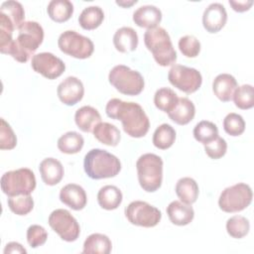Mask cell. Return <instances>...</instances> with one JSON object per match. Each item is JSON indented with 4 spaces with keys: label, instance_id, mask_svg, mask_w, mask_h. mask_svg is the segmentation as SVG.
Listing matches in <instances>:
<instances>
[{
    "label": "cell",
    "instance_id": "obj_1",
    "mask_svg": "<svg viewBox=\"0 0 254 254\" xmlns=\"http://www.w3.org/2000/svg\"><path fill=\"white\" fill-rule=\"evenodd\" d=\"M105 112L109 118L120 120L124 132L132 138L144 137L149 131V118L136 102L112 98L107 102Z\"/></svg>",
    "mask_w": 254,
    "mask_h": 254
},
{
    "label": "cell",
    "instance_id": "obj_2",
    "mask_svg": "<svg viewBox=\"0 0 254 254\" xmlns=\"http://www.w3.org/2000/svg\"><path fill=\"white\" fill-rule=\"evenodd\" d=\"M17 30V38L6 47L1 48L0 52L10 55L19 63H26L43 43L44 30L35 21H24Z\"/></svg>",
    "mask_w": 254,
    "mask_h": 254
},
{
    "label": "cell",
    "instance_id": "obj_3",
    "mask_svg": "<svg viewBox=\"0 0 254 254\" xmlns=\"http://www.w3.org/2000/svg\"><path fill=\"white\" fill-rule=\"evenodd\" d=\"M84 172L92 180L113 178L121 171V163L113 154L102 149H91L83 160Z\"/></svg>",
    "mask_w": 254,
    "mask_h": 254
},
{
    "label": "cell",
    "instance_id": "obj_4",
    "mask_svg": "<svg viewBox=\"0 0 254 254\" xmlns=\"http://www.w3.org/2000/svg\"><path fill=\"white\" fill-rule=\"evenodd\" d=\"M144 43L159 65H174L177 61V53L170 35L164 28L156 27L148 29L144 34Z\"/></svg>",
    "mask_w": 254,
    "mask_h": 254
},
{
    "label": "cell",
    "instance_id": "obj_5",
    "mask_svg": "<svg viewBox=\"0 0 254 254\" xmlns=\"http://www.w3.org/2000/svg\"><path fill=\"white\" fill-rule=\"evenodd\" d=\"M163 160L153 153H146L136 162L140 187L147 192H154L161 188L163 181Z\"/></svg>",
    "mask_w": 254,
    "mask_h": 254
},
{
    "label": "cell",
    "instance_id": "obj_6",
    "mask_svg": "<svg viewBox=\"0 0 254 254\" xmlns=\"http://www.w3.org/2000/svg\"><path fill=\"white\" fill-rule=\"evenodd\" d=\"M108 80L120 93L130 96L140 94L145 86L142 74L124 64H117L111 68Z\"/></svg>",
    "mask_w": 254,
    "mask_h": 254
},
{
    "label": "cell",
    "instance_id": "obj_7",
    "mask_svg": "<svg viewBox=\"0 0 254 254\" xmlns=\"http://www.w3.org/2000/svg\"><path fill=\"white\" fill-rule=\"evenodd\" d=\"M0 183L2 191L9 197L31 194L36 189L35 174L28 168H20L4 173Z\"/></svg>",
    "mask_w": 254,
    "mask_h": 254
},
{
    "label": "cell",
    "instance_id": "obj_8",
    "mask_svg": "<svg viewBox=\"0 0 254 254\" xmlns=\"http://www.w3.org/2000/svg\"><path fill=\"white\" fill-rule=\"evenodd\" d=\"M253 193L250 186L238 183L225 188L221 191L218 198V206L224 212H239L250 205Z\"/></svg>",
    "mask_w": 254,
    "mask_h": 254
},
{
    "label": "cell",
    "instance_id": "obj_9",
    "mask_svg": "<svg viewBox=\"0 0 254 254\" xmlns=\"http://www.w3.org/2000/svg\"><path fill=\"white\" fill-rule=\"evenodd\" d=\"M58 46L63 53L79 60L89 58L94 51L92 41L73 30L62 33L58 39Z\"/></svg>",
    "mask_w": 254,
    "mask_h": 254
},
{
    "label": "cell",
    "instance_id": "obj_10",
    "mask_svg": "<svg viewBox=\"0 0 254 254\" xmlns=\"http://www.w3.org/2000/svg\"><path fill=\"white\" fill-rule=\"evenodd\" d=\"M124 213L131 224L148 228L156 226L162 218V213L157 207L143 200L130 202L125 207Z\"/></svg>",
    "mask_w": 254,
    "mask_h": 254
},
{
    "label": "cell",
    "instance_id": "obj_11",
    "mask_svg": "<svg viewBox=\"0 0 254 254\" xmlns=\"http://www.w3.org/2000/svg\"><path fill=\"white\" fill-rule=\"evenodd\" d=\"M168 79L173 86L188 94L195 92L202 83L201 73L196 68L182 64L172 65Z\"/></svg>",
    "mask_w": 254,
    "mask_h": 254
},
{
    "label": "cell",
    "instance_id": "obj_12",
    "mask_svg": "<svg viewBox=\"0 0 254 254\" xmlns=\"http://www.w3.org/2000/svg\"><path fill=\"white\" fill-rule=\"evenodd\" d=\"M51 228L66 242L75 241L80 233V227L77 220L71 213L64 208H58L49 216L48 219Z\"/></svg>",
    "mask_w": 254,
    "mask_h": 254
},
{
    "label": "cell",
    "instance_id": "obj_13",
    "mask_svg": "<svg viewBox=\"0 0 254 254\" xmlns=\"http://www.w3.org/2000/svg\"><path fill=\"white\" fill-rule=\"evenodd\" d=\"M32 68L48 79H56L61 76L64 69V63L52 53L44 52L32 57Z\"/></svg>",
    "mask_w": 254,
    "mask_h": 254
},
{
    "label": "cell",
    "instance_id": "obj_14",
    "mask_svg": "<svg viewBox=\"0 0 254 254\" xmlns=\"http://www.w3.org/2000/svg\"><path fill=\"white\" fill-rule=\"evenodd\" d=\"M57 94L64 104L67 106L75 105L83 97V83L75 76H67L58 85Z\"/></svg>",
    "mask_w": 254,
    "mask_h": 254
},
{
    "label": "cell",
    "instance_id": "obj_15",
    "mask_svg": "<svg viewBox=\"0 0 254 254\" xmlns=\"http://www.w3.org/2000/svg\"><path fill=\"white\" fill-rule=\"evenodd\" d=\"M227 13L225 7L220 3L209 4L202 14L203 28L211 34L219 32L226 24Z\"/></svg>",
    "mask_w": 254,
    "mask_h": 254
},
{
    "label": "cell",
    "instance_id": "obj_16",
    "mask_svg": "<svg viewBox=\"0 0 254 254\" xmlns=\"http://www.w3.org/2000/svg\"><path fill=\"white\" fill-rule=\"evenodd\" d=\"M61 201L73 210H81L87 203L84 189L76 184H67L60 191Z\"/></svg>",
    "mask_w": 254,
    "mask_h": 254
},
{
    "label": "cell",
    "instance_id": "obj_17",
    "mask_svg": "<svg viewBox=\"0 0 254 254\" xmlns=\"http://www.w3.org/2000/svg\"><path fill=\"white\" fill-rule=\"evenodd\" d=\"M133 21L138 27L153 29L161 23L162 12L154 5H143L133 13Z\"/></svg>",
    "mask_w": 254,
    "mask_h": 254
},
{
    "label": "cell",
    "instance_id": "obj_18",
    "mask_svg": "<svg viewBox=\"0 0 254 254\" xmlns=\"http://www.w3.org/2000/svg\"><path fill=\"white\" fill-rule=\"evenodd\" d=\"M39 171L43 182L48 186L58 185L64 175L62 163L55 158L44 159L39 166Z\"/></svg>",
    "mask_w": 254,
    "mask_h": 254
},
{
    "label": "cell",
    "instance_id": "obj_19",
    "mask_svg": "<svg viewBox=\"0 0 254 254\" xmlns=\"http://www.w3.org/2000/svg\"><path fill=\"white\" fill-rule=\"evenodd\" d=\"M166 211L171 222L179 226L188 225L194 217V210L192 206L179 200L170 202Z\"/></svg>",
    "mask_w": 254,
    "mask_h": 254
},
{
    "label": "cell",
    "instance_id": "obj_20",
    "mask_svg": "<svg viewBox=\"0 0 254 254\" xmlns=\"http://www.w3.org/2000/svg\"><path fill=\"white\" fill-rule=\"evenodd\" d=\"M237 86V81L233 75L229 73H220L213 79L212 91L219 100L227 102L232 99Z\"/></svg>",
    "mask_w": 254,
    "mask_h": 254
},
{
    "label": "cell",
    "instance_id": "obj_21",
    "mask_svg": "<svg viewBox=\"0 0 254 254\" xmlns=\"http://www.w3.org/2000/svg\"><path fill=\"white\" fill-rule=\"evenodd\" d=\"M113 45L120 53L135 51L138 46L137 32L131 27L119 28L113 36Z\"/></svg>",
    "mask_w": 254,
    "mask_h": 254
},
{
    "label": "cell",
    "instance_id": "obj_22",
    "mask_svg": "<svg viewBox=\"0 0 254 254\" xmlns=\"http://www.w3.org/2000/svg\"><path fill=\"white\" fill-rule=\"evenodd\" d=\"M74 121L81 131L92 132L94 127L101 122V115L94 107L85 105L75 111Z\"/></svg>",
    "mask_w": 254,
    "mask_h": 254
},
{
    "label": "cell",
    "instance_id": "obj_23",
    "mask_svg": "<svg viewBox=\"0 0 254 254\" xmlns=\"http://www.w3.org/2000/svg\"><path fill=\"white\" fill-rule=\"evenodd\" d=\"M170 119L179 125H187L195 115V107L188 97H179L174 109L168 113Z\"/></svg>",
    "mask_w": 254,
    "mask_h": 254
},
{
    "label": "cell",
    "instance_id": "obj_24",
    "mask_svg": "<svg viewBox=\"0 0 254 254\" xmlns=\"http://www.w3.org/2000/svg\"><path fill=\"white\" fill-rule=\"evenodd\" d=\"M112 243L109 237L101 233H92L83 242L82 253L84 254H109Z\"/></svg>",
    "mask_w": 254,
    "mask_h": 254
},
{
    "label": "cell",
    "instance_id": "obj_25",
    "mask_svg": "<svg viewBox=\"0 0 254 254\" xmlns=\"http://www.w3.org/2000/svg\"><path fill=\"white\" fill-rule=\"evenodd\" d=\"M92 133L95 139H97L100 143L106 146L115 147L118 145L121 139L119 129L115 125L108 122L98 123L94 127Z\"/></svg>",
    "mask_w": 254,
    "mask_h": 254
},
{
    "label": "cell",
    "instance_id": "obj_26",
    "mask_svg": "<svg viewBox=\"0 0 254 254\" xmlns=\"http://www.w3.org/2000/svg\"><path fill=\"white\" fill-rule=\"evenodd\" d=\"M123 195L121 190L112 185L102 187L97 193V201L100 207L106 210L116 209L122 202Z\"/></svg>",
    "mask_w": 254,
    "mask_h": 254
},
{
    "label": "cell",
    "instance_id": "obj_27",
    "mask_svg": "<svg viewBox=\"0 0 254 254\" xmlns=\"http://www.w3.org/2000/svg\"><path fill=\"white\" fill-rule=\"evenodd\" d=\"M175 190L181 201L187 204H192L195 202L199 192L197 183L190 177L181 178L176 184Z\"/></svg>",
    "mask_w": 254,
    "mask_h": 254
},
{
    "label": "cell",
    "instance_id": "obj_28",
    "mask_svg": "<svg viewBox=\"0 0 254 254\" xmlns=\"http://www.w3.org/2000/svg\"><path fill=\"white\" fill-rule=\"evenodd\" d=\"M47 12L53 21L64 23L72 16L73 4L68 0H52L48 4Z\"/></svg>",
    "mask_w": 254,
    "mask_h": 254
},
{
    "label": "cell",
    "instance_id": "obj_29",
    "mask_svg": "<svg viewBox=\"0 0 254 254\" xmlns=\"http://www.w3.org/2000/svg\"><path fill=\"white\" fill-rule=\"evenodd\" d=\"M103 20L104 12L99 6H88L84 8L78 17L80 27L87 31L98 28Z\"/></svg>",
    "mask_w": 254,
    "mask_h": 254
},
{
    "label": "cell",
    "instance_id": "obj_30",
    "mask_svg": "<svg viewBox=\"0 0 254 254\" xmlns=\"http://www.w3.org/2000/svg\"><path fill=\"white\" fill-rule=\"evenodd\" d=\"M84 144L83 137L75 132V131H69L62 135L57 143L58 149L64 154H76L78 153Z\"/></svg>",
    "mask_w": 254,
    "mask_h": 254
},
{
    "label": "cell",
    "instance_id": "obj_31",
    "mask_svg": "<svg viewBox=\"0 0 254 254\" xmlns=\"http://www.w3.org/2000/svg\"><path fill=\"white\" fill-rule=\"evenodd\" d=\"M176 140L175 129L167 123L161 124L153 134V144L160 150H167L173 146Z\"/></svg>",
    "mask_w": 254,
    "mask_h": 254
},
{
    "label": "cell",
    "instance_id": "obj_32",
    "mask_svg": "<svg viewBox=\"0 0 254 254\" xmlns=\"http://www.w3.org/2000/svg\"><path fill=\"white\" fill-rule=\"evenodd\" d=\"M178 94L169 87L159 88L154 94L155 106L166 113L171 112L178 103Z\"/></svg>",
    "mask_w": 254,
    "mask_h": 254
},
{
    "label": "cell",
    "instance_id": "obj_33",
    "mask_svg": "<svg viewBox=\"0 0 254 254\" xmlns=\"http://www.w3.org/2000/svg\"><path fill=\"white\" fill-rule=\"evenodd\" d=\"M192 133L196 141L206 145L218 137V128L213 122L202 120L194 126Z\"/></svg>",
    "mask_w": 254,
    "mask_h": 254
},
{
    "label": "cell",
    "instance_id": "obj_34",
    "mask_svg": "<svg viewBox=\"0 0 254 254\" xmlns=\"http://www.w3.org/2000/svg\"><path fill=\"white\" fill-rule=\"evenodd\" d=\"M227 233L235 239H240L246 236L250 229L249 220L242 215H234L226 221Z\"/></svg>",
    "mask_w": 254,
    "mask_h": 254
},
{
    "label": "cell",
    "instance_id": "obj_35",
    "mask_svg": "<svg viewBox=\"0 0 254 254\" xmlns=\"http://www.w3.org/2000/svg\"><path fill=\"white\" fill-rule=\"evenodd\" d=\"M232 99L236 107L246 110L254 106V89L251 84H243L237 86Z\"/></svg>",
    "mask_w": 254,
    "mask_h": 254
},
{
    "label": "cell",
    "instance_id": "obj_36",
    "mask_svg": "<svg viewBox=\"0 0 254 254\" xmlns=\"http://www.w3.org/2000/svg\"><path fill=\"white\" fill-rule=\"evenodd\" d=\"M0 14H3L6 17H8L12 21L16 29L24 22L25 18V11L22 4L18 1L13 0L5 1L1 4Z\"/></svg>",
    "mask_w": 254,
    "mask_h": 254
},
{
    "label": "cell",
    "instance_id": "obj_37",
    "mask_svg": "<svg viewBox=\"0 0 254 254\" xmlns=\"http://www.w3.org/2000/svg\"><path fill=\"white\" fill-rule=\"evenodd\" d=\"M7 203L10 210L17 215H26L31 212L34 207V199L30 194L10 196Z\"/></svg>",
    "mask_w": 254,
    "mask_h": 254
},
{
    "label": "cell",
    "instance_id": "obj_38",
    "mask_svg": "<svg viewBox=\"0 0 254 254\" xmlns=\"http://www.w3.org/2000/svg\"><path fill=\"white\" fill-rule=\"evenodd\" d=\"M223 129L230 136H240L245 130V121L237 113H228L223 119Z\"/></svg>",
    "mask_w": 254,
    "mask_h": 254
},
{
    "label": "cell",
    "instance_id": "obj_39",
    "mask_svg": "<svg viewBox=\"0 0 254 254\" xmlns=\"http://www.w3.org/2000/svg\"><path fill=\"white\" fill-rule=\"evenodd\" d=\"M179 49L187 58H195L200 52V42L192 35H186L179 40Z\"/></svg>",
    "mask_w": 254,
    "mask_h": 254
},
{
    "label": "cell",
    "instance_id": "obj_40",
    "mask_svg": "<svg viewBox=\"0 0 254 254\" xmlns=\"http://www.w3.org/2000/svg\"><path fill=\"white\" fill-rule=\"evenodd\" d=\"M0 149L12 150L17 145V137L11 128L10 124L5 121L4 118L0 119Z\"/></svg>",
    "mask_w": 254,
    "mask_h": 254
},
{
    "label": "cell",
    "instance_id": "obj_41",
    "mask_svg": "<svg viewBox=\"0 0 254 254\" xmlns=\"http://www.w3.org/2000/svg\"><path fill=\"white\" fill-rule=\"evenodd\" d=\"M48 238L47 230L38 224H32L27 229V241L32 248H38L46 243Z\"/></svg>",
    "mask_w": 254,
    "mask_h": 254
},
{
    "label": "cell",
    "instance_id": "obj_42",
    "mask_svg": "<svg viewBox=\"0 0 254 254\" xmlns=\"http://www.w3.org/2000/svg\"><path fill=\"white\" fill-rule=\"evenodd\" d=\"M204 151H205V154L210 159H213V160L220 159L225 155L227 151V143L223 138L218 136L212 142L204 145Z\"/></svg>",
    "mask_w": 254,
    "mask_h": 254
},
{
    "label": "cell",
    "instance_id": "obj_43",
    "mask_svg": "<svg viewBox=\"0 0 254 254\" xmlns=\"http://www.w3.org/2000/svg\"><path fill=\"white\" fill-rule=\"evenodd\" d=\"M229 5L232 7V9L238 13H242L245 11H248L251 6L253 5L252 0H243V1H232L229 0Z\"/></svg>",
    "mask_w": 254,
    "mask_h": 254
},
{
    "label": "cell",
    "instance_id": "obj_44",
    "mask_svg": "<svg viewBox=\"0 0 254 254\" xmlns=\"http://www.w3.org/2000/svg\"><path fill=\"white\" fill-rule=\"evenodd\" d=\"M7 253H27V250L18 242H9L4 248V254Z\"/></svg>",
    "mask_w": 254,
    "mask_h": 254
},
{
    "label": "cell",
    "instance_id": "obj_45",
    "mask_svg": "<svg viewBox=\"0 0 254 254\" xmlns=\"http://www.w3.org/2000/svg\"><path fill=\"white\" fill-rule=\"evenodd\" d=\"M137 3V0H131V1H126V0H121V1H116V4L123 7V8H128V7H131L132 5L136 4Z\"/></svg>",
    "mask_w": 254,
    "mask_h": 254
}]
</instances>
